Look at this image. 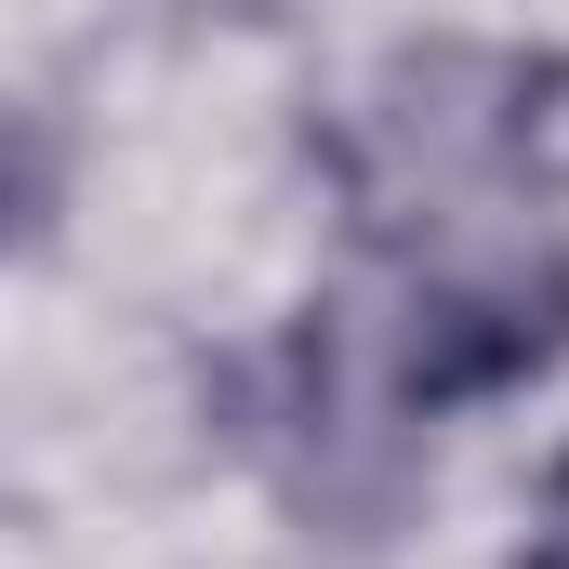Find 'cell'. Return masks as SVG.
Segmentation results:
<instances>
[{"mask_svg": "<svg viewBox=\"0 0 569 569\" xmlns=\"http://www.w3.org/2000/svg\"><path fill=\"white\" fill-rule=\"evenodd\" d=\"M305 146L345 186V226L371 252H398L425 226V199L543 172L569 146V53H530V40H398L371 67V93Z\"/></svg>", "mask_w": 569, "mask_h": 569, "instance_id": "1", "label": "cell"}, {"mask_svg": "<svg viewBox=\"0 0 569 569\" xmlns=\"http://www.w3.org/2000/svg\"><path fill=\"white\" fill-rule=\"evenodd\" d=\"M569 358V252H503L477 279H425L398 305V345H385V398L437 425V411H477V398H517Z\"/></svg>", "mask_w": 569, "mask_h": 569, "instance_id": "2", "label": "cell"}, {"mask_svg": "<svg viewBox=\"0 0 569 569\" xmlns=\"http://www.w3.org/2000/svg\"><path fill=\"white\" fill-rule=\"evenodd\" d=\"M53 212H67V172H53V120L27 107L13 120V252H53Z\"/></svg>", "mask_w": 569, "mask_h": 569, "instance_id": "3", "label": "cell"}, {"mask_svg": "<svg viewBox=\"0 0 569 569\" xmlns=\"http://www.w3.org/2000/svg\"><path fill=\"white\" fill-rule=\"evenodd\" d=\"M517 569H569V450H557V477H543V503H530V543H517Z\"/></svg>", "mask_w": 569, "mask_h": 569, "instance_id": "4", "label": "cell"}, {"mask_svg": "<svg viewBox=\"0 0 569 569\" xmlns=\"http://www.w3.org/2000/svg\"><path fill=\"white\" fill-rule=\"evenodd\" d=\"M199 27H266V13H291V0H186Z\"/></svg>", "mask_w": 569, "mask_h": 569, "instance_id": "5", "label": "cell"}]
</instances>
